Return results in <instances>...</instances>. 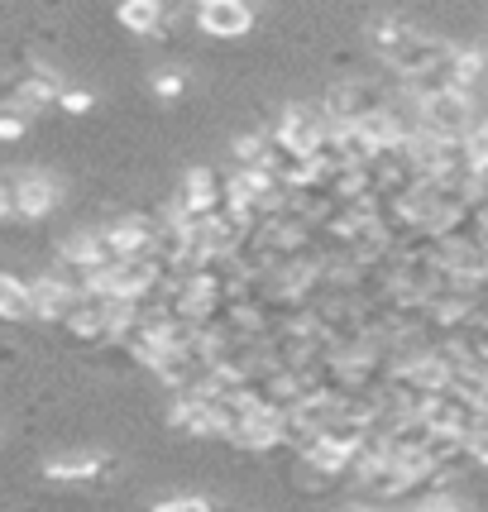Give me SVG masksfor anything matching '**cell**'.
Segmentation results:
<instances>
[{"label": "cell", "mask_w": 488, "mask_h": 512, "mask_svg": "<svg viewBox=\"0 0 488 512\" xmlns=\"http://www.w3.org/2000/svg\"><path fill=\"white\" fill-rule=\"evenodd\" d=\"M417 125L431 139H469V130L479 125L474 96L469 91H441L431 101H417Z\"/></svg>", "instance_id": "cell-1"}, {"label": "cell", "mask_w": 488, "mask_h": 512, "mask_svg": "<svg viewBox=\"0 0 488 512\" xmlns=\"http://www.w3.org/2000/svg\"><path fill=\"white\" fill-rule=\"evenodd\" d=\"M383 106H388V96H383V87H378V82L345 77V82H335V87L326 91V106H321V115H326V125H359V120L378 115Z\"/></svg>", "instance_id": "cell-2"}, {"label": "cell", "mask_w": 488, "mask_h": 512, "mask_svg": "<svg viewBox=\"0 0 488 512\" xmlns=\"http://www.w3.org/2000/svg\"><path fill=\"white\" fill-rule=\"evenodd\" d=\"M450 53H455V44H445V39H436V34L417 29V34H412L407 44L393 48V53H388L383 63L393 67V72H402V77L412 82V77H426V72H436V67H441Z\"/></svg>", "instance_id": "cell-3"}, {"label": "cell", "mask_w": 488, "mask_h": 512, "mask_svg": "<svg viewBox=\"0 0 488 512\" xmlns=\"http://www.w3.org/2000/svg\"><path fill=\"white\" fill-rule=\"evenodd\" d=\"M120 460L106 455V450H67V455H53L44 460V479L53 484H82V479H111Z\"/></svg>", "instance_id": "cell-4"}, {"label": "cell", "mask_w": 488, "mask_h": 512, "mask_svg": "<svg viewBox=\"0 0 488 512\" xmlns=\"http://www.w3.org/2000/svg\"><path fill=\"white\" fill-rule=\"evenodd\" d=\"M273 134H278L288 149H297V154L311 158V149H316V144H321V134H326V115L311 111V106H302V101H292V106H283Z\"/></svg>", "instance_id": "cell-5"}, {"label": "cell", "mask_w": 488, "mask_h": 512, "mask_svg": "<svg viewBox=\"0 0 488 512\" xmlns=\"http://www.w3.org/2000/svg\"><path fill=\"white\" fill-rule=\"evenodd\" d=\"M15 197H20V221H39L63 201V187L39 168H15Z\"/></svg>", "instance_id": "cell-6"}, {"label": "cell", "mask_w": 488, "mask_h": 512, "mask_svg": "<svg viewBox=\"0 0 488 512\" xmlns=\"http://www.w3.org/2000/svg\"><path fill=\"white\" fill-rule=\"evenodd\" d=\"M197 24L211 39H240L254 29V10L244 0H206L197 10Z\"/></svg>", "instance_id": "cell-7"}, {"label": "cell", "mask_w": 488, "mask_h": 512, "mask_svg": "<svg viewBox=\"0 0 488 512\" xmlns=\"http://www.w3.org/2000/svg\"><path fill=\"white\" fill-rule=\"evenodd\" d=\"M63 326H67V335H77L82 345H106V340H111V307H106V297H82Z\"/></svg>", "instance_id": "cell-8"}, {"label": "cell", "mask_w": 488, "mask_h": 512, "mask_svg": "<svg viewBox=\"0 0 488 512\" xmlns=\"http://www.w3.org/2000/svg\"><path fill=\"white\" fill-rule=\"evenodd\" d=\"M29 292H34V316H39V321H58V326H63L67 316H72V307L82 302V297L67 288L58 273H44V278H34V283H29Z\"/></svg>", "instance_id": "cell-9"}, {"label": "cell", "mask_w": 488, "mask_h": 512, "mask_svg": "<svg viewBox=\"0 0 488 512\" xmlns=\"http://www.w3.org/2000/svg\"><path fill=\"white\" fill-rule=\"evenodd\" d=\"M225 441H235V446H244V450L283 446V417H278V412H264V407H254V412H249V417H244Z\"/></svg>", "instance_id": "cell-10"}, {"label": "cell", "mask_w": 488, "mask_h": 512, "mask_svg": "<svg viewBox=\"0 0 488 512\" xmlns=\"http://www.w3.org/2000/svg\"><path fill=\"white\" fill-rule=\"evenodd\" d=\"M168 422H173V431H182V436H225L221 422H216V412H211L197 393H178Z\"/></svg>", "instance_id": "cell-11"}, {"label": "cell", "mask_w": 488, "mask_h": 512, "mask_svg": "<svg viewBox=\"0 0 488 512\" xmlns=\"http://www.w3.org/2000/svg\"><path fill=\"white\" fill-rule=\"evenodd\" d=\"M355 479H359V484H364L369 493H378V498H402V493L412 489V474H407V469H402L393 455H383L378 465L359 469Z\"/></svg>", "instance_id": "cell-12"}, {"label": "cell", "mask_w": 488, "mask_h": 512, "mask_svg": "<svg viewBox=\"0 0 488 512\" xmlns=\"http://www.w3.org/2000/svg\"><path fill=\"white\" fill-rule=\"evenodd\" d=\"M364 34H369V44H374L378 53L388 58L393 48L407 44V39L417 34V24L407 20V15H393V10H383V15H374V20H369V29H364Z\"/></svg>", "instance_id": "cell-13"}, {"label": "cell", "mask_w": 488, "mask_h": 512, "mask_svg": "<svg viewBox=\"0 0 488 512\" xmlns=\"http://www.w3.org/2000/svg\"><path fill=\"white\" fill-rule=\"evenodd\" d=\"M0 321H34V292L15 273H0Z\"/></svg>", "instance_id": "cell-14"}, {"label": "cell", "mask_w": 488, "mask_h": 512, "mask_svg": "<svg viewBox=\"0 0 488 512\" xmlns=\"http://www.w3.org/2000/svg\"><path fill=\"white\" fill-rule=\"evenodd\" d=\"M115 20L125 24L130 34H144V39H154L158 29H163V20H168V10L158 5V0H130V5H120V15Z\"/></svg>", "instance_id": "cell-15"}, {"label": "cell", "mask_w": 488, "mask_h": 512, "mask_svg": "<svg viewBox=\"0 0 488 512\" xmlns=\"http://www.w3.org/2000/svg\"><path fill=\"white\" fill-rule=\"evenodd\" d=\"M230 168H264V134H240L230 144Z\"/></svg>", "instance_id": "cell-16"}, {"label": "cell", "mask_w": 488, "mask_h": 512, "mask_svg": "<svg viewBox=\"0 0 488 512\" xmlns=\"http://www.w3.org/2000/svg\"><path fill=\"white\" fill-rule=\"evenodd\" d=\"M149 91L163 96V101H178L182 91H187V72L182 67H158L154 77H149Z\"/></svg>", "instance_id": "cell-17"}, {"label": "cell", "mask_w": 488, "mask_h": 512, "mask_svg": "<svg viewBox=\"0 0 488 512\" xmlns=\"http://www.w3.org/2000/svg\"><path fill=\"white\" fill-rule=\"evenodd\" d=\"M154 512H216V503H211V498H201V493H178V498L154 503Z\"/></svg>", "instance_id": "cell-18"}, {"label": "cell", "mask_w": 488, "mask_h": 512, "mask_svg": "<svg viewBox=\"0 0 488 512\" xmlns=\"http://www.w3.org/2000/svg\"><path fill=\"white\" fill-rule=\"evenodd\" d=\"M0 221H20V197H15V173H0Z\"/></svg>", "instance_id": "cell-19"}, {"label": "cell", "mask_w": 488, "mask_h": 512, "mask_svg": "<svg viewBox=\"0 0 488 512\" xmlns=\"http://www.w3.org/2000/svg\"><path fill=\"white\" fill-rule=\"evenodd\" d=\"M24 130H29V115L0 106V139H24Z\"/></svg>", "instance_id": "cell-20"}, {"label": "cell", "mask_w": 488, "mask_h": 512, "mask_svg": "<svg viewBox=\"0 0 488 512\" xmlns=\"http://www.w3.org/2000/svg\"><path fill=\"white\" fill-rule=\"evenodd\" d=\"M58 106H63L67 115H82V111H91V106H96V96H91V91H82V87H67L63 96H58Z\"/></svg>", "instance_id": "cell-21"}, {"label": "cell", "mask_w": 488, "mask_h": 512, "mask_svg": "<svg viewBox=\"0 0 488 512\" xmlns=\"http://www.w3.org/2000/svg\"><path fill=\"white\" fill-rule=\"evenodd\" d=\"M412 512H465V508H460L455 498H431V503H417Z\"/></svg>", "instance_id": "cell-22"}, {"label": "cell", "mask_w": 488, "mask_h": 512, "mask_svg": "<svg viewBox=\"0 0 488 512\" xmlns=\"http://www.w3.org/2000/svg\"><path fill=\"white\" fill-rule=\"evenodd\" d=\"M340 512H374V508H364V503H355V508H340Z\"/></svg>", "instance_id": "cell-23"}]
</instances>
